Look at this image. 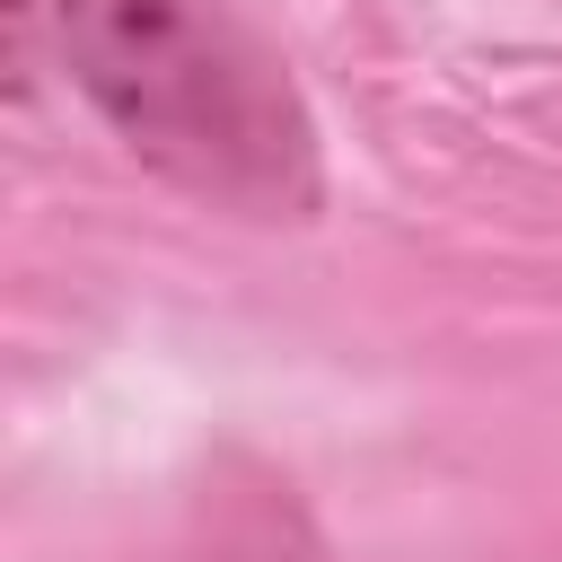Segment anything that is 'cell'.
<instances>
[{
  "instance_id": "cell-1",
  "label": "cell",
  "mask_w": 562,
  "mask_h": 562,
  "mask_svg": "<svg viewBox=\"0 0 562 562\" xmlns=\"http://www.w3.org/2000/svg\"><path fill=\"white\" fill-rule=\"evenodd\" d=\"M79 97L167 184L246 211H316V123L290 70L211 0H44Z\"/></svg>"
}]
</instances>
